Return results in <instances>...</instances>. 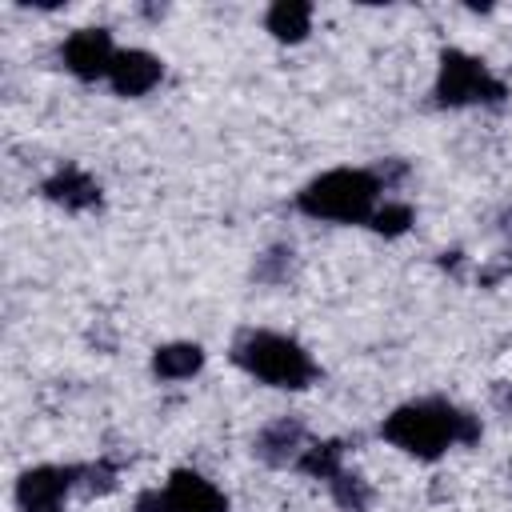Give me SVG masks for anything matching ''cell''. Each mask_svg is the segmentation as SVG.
<instances>
[{
  "instance_id": "obj_4",
  "label": "cell",
  "mask_w": 512,
  "mask_h": 512,
  "mask_svg": "<svg viewBox=\"0 0 512 512\" xmlns=\"http://www.w3.org/2000/svg\"><path fill=\"white\" fill-rule=\"evenodd\" d=\"M504 96H508L504 80H496L484 60H476V56H468L460 48H444L440 52L436 104H444V108H468V104H500Z\"/></svg>"
},
{
  "instance_id": "obj_14",
  "label": "cell",
  "mask_w": 512,
  "mask_h": 512,
  "mask_svg": "<svg viewBox=\"0 0 512 512\" xmlns=\"http://www.w3.org/2000/svg\"><path fill=\"white\" fill-rule=\"evenodd\" d=\"M332 496H336V504L344 508V512H368L372 508V488H368V480L360 476V472H336L332 480Z\"/></svg>"
},
{
  "instance_id": "obj_8",
  "label": "cell",
  "mask_w": 512,
  "mask_h": 512,
  "mask_svg": "<svg viewBox=\"0 0 512 512\" xmlns=\"http://www.w3.org/2000/svg\"><path fill=\"white\" fill-rule=\"evenodd\" d=\"M160 80H164V64H160V56H152V52H144V48H124V52H116L112 72H108L112 92L124 96V100L148 96Z\"/></svg>"
},
{
  "instance_id": "obj_2",
  "label": "cell",
  "mask_w": 512,
  "mask_h": 512,
  "mask_svg": "<svg viewBox=\"0 0 512 512\" xmlns=\"http://www.w3.org/2000/svg\"><path fill=\"white\" fill-rule=\"evenodd\" d=\"M296 208L312 220L368 224L380 208V176L364 168H332L296 192Z\"/></svg>"
},
{
  "instance_id": "obj_10",
  "label": "cell",
  "mask_w": 512,
  "mask_h": 512,
  "mask_svg": "<svg viewBox=\"0 0 512 512\" xmlns=\"http://www.w3.org/2000/svg\"><path fill=\"white\" fill-rule=\"evenodd\" d=\"M44 196L52 200V204H60V208H68V212H88V208H96L100 204V184L84 172V168H60V172H52L48 180H44Z\"/></svg>"
},
{
  "instance_id": "obj_7",
  "label": "cell",
  "mask_w": 512,
  "mask_h": 512,
  "mask_svg": "<svg viewBox=\"0 0 512 512\" xmlns=\"http://www.w3.org/2000/svg\"><path fill=\"white\" fill-rule=\"evenodd\" d=\"M60 60L72 76L80 80H100L112 72V60H116V48H112V36L104 28H76L64 48H60Z\"/></svg>"
},
{
  "instance_id": "obj_11",
  "label": "cell",
  "mask_w": 512,
  "mask_h": 512,
  "mask_svg": "<svg viewBox=\"0 0 512 512\" xmlns=\"http://www.w3.org/2000/svg\"><path fill=\"white\" fill-rule=\"evenodd\" d=\"M200 368H204V348L200 344L176 340V344H160L152 352V376L156 380H188Z\"/></svg>"
},
{
  "instance_id": "obj_1",
  "label": "cell",
  "mask_w": 512,
  "mask_h": 512,
  "mask_svg": "<svg viewBox=\"0 0 512 512\" xmlns=\"http://www.w3.org/2000/svg\"><path fill=\"white\" fill-rule=\"evenodd\" d=\"M380 436L416 460H440L452 444H472L480 436V420L448 400H412L384 416Z\"/></svg>"
},
{
  "instance_id": "obj_12",
  "label": "cell",
  "mask_w": 512,
  "mask_h": 512,
  "mask_svg": "<svg viewBox=\"0 0 512 512\" xmlns=\"http://www.w3.org/2000/svg\"><path fill=\"white\" fill-rule=\"evenodd\" d=\"M264 28H268L280 44H300V40L312 32V4H304V0H280V4L268 8Z\"/></svg>"
},
{
  "instance_id": "obj_13",
  "label": "cell",
  "mask_w": 512,
  "mask_h": 512,
  "mask_svg": "<svg viewBox=\"0 0 512 512\" xmlns=\"http://www.w3.org/2000/svg\"><path fill=\"white\" fill-rule=\"evenodd\" d=\"M296 468L312 480H332L336 472H344V448L340 440H324V444H308L304 456L296 460Z\"/></svg>"
},
{
  "instance_id": "obj_3",
  "label": "cell",
  "mask_w": 512,
  "mask_h": 512,
  "mask_svg": "<svg viewBox=\"0 0 512 512\" xmlns=\"http://www.w3.org/2000/svg\"><path fill=\"white\" fill-rule=\"evenodd\" d=\"M232 360L268 388H308L316 380L312 356L280 332H244L232 344Z\"/></svg>"
},
{
  "instance_id": "obj_5",
  "label": "cell",
  "mask_w": 512,
  "mask_h": 512,
  "mask_svg": "<svg viewBox=\"0 0 512 512\" xmlns=\"http://www.w3.org/2000/svg\"><path fill=\"white\" fill-rule=\"evenodd\" d=\"M136 512H228V496L200 472L176 468L164 488L140 492Z\"/></svg>"
},
{
  "instance_id": "obj_15",
  "label": "cell",
  "mask_w": 512,
  "mask_h": 512,
  "mask_svg": "<svg viewBox=\"0 0 512 512\" xmlns=\"http://www.w3.org/2000/svg\"><path fill=\"white\" fill-rule=\"evenodd\" d=\"M408 224H412V208L400 204V200H384V204L372 212V220H368V228L380 232V236H404Z\"/></svg>"
},
{
  "instance_id": "obj_6",
  "label": "cell",
  "mask_w": 512,
  "mask_h": 512,
  "mask_svg": "<svg viewBox=\"0 0 512 512\" xmlns=\"http://www.w3.org/2000/svg\"><path fill=\"white\" fill-rule=\"evenodd\" d=\"M84 476V468H64V464H40L28 468L16 480V504L20 512H64V496L76 488V480Z\"/></svg>"
},
{
  "instance_id": "obj_9",
  "label": "cell",
  "mask_w": 512,
  "mask_h": 512,
  "mask_svg": "<svg viewBox=\"0 0 512 512\" xmlns=\"http://www.w3.org/2000/svg\"><path fill=\"white\" fill-rule=\"evenodd\" d=\"M304 448H308V436H304V424L300 420H292V416H280V420H272V424H264L260 432H256V440H252V452L264 460V464H296L300 456H304Z\"/></svg>"
}]
</instances>
